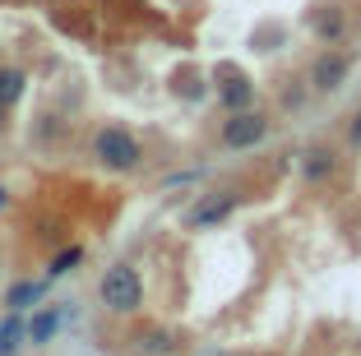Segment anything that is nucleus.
<instances>
[{
    "mask_svg": "<svg viewBox=\"0 0 361 356\" xmlns=\"http://www.w3.org/2000/svg\"><path fill=\"white\" fill-rule=\"evenodd\" d=\"M102 305L106 310H116V314H130L139 310V301H144V283H139V273L130 269V264H116V269H106L102 273Z\"/></svg>",
    "mask_w": 361,
    "mask_h": 356,
    "instance_id": "nucleus-1",
    "label": "nucleus"
},
{
    "mask_svg": "<svg viewBox=\"0 0 361 356\" xmlns=\"http://www.w3.org/2000/svg\"><path fill=\"white\" fill-rule=\"evenodd\" d=\"M139 144L126 135V130H102L97 135V162H102L106 171H135L139 167Z\"/></svg>",
    "mask_w": 361,
    "mask_h": 356,
    "instance_id": "nucleus-2",
    "label": "nucleus"
},
{
    "mask_svg": "<svg viewBox=\"0 0 361 356\" xmlns=\"http://www.w3.org/2000/svg\"><path fill=\"white\" fill-rule=\"evenodd\" d=\"M269 135V121L259 111H232L223 121V144L227 148H255Z\"/></svg>",
    "mask_w": 361,
    "mask_h": 356,
    "instance_id": "nucleus-3",
    "label": "nucleus"
},
{
    "mask_svg": "<svg viewBox=\"0 0 361 356\" xmlns=\"http://www.w3.org/2000/svg\"><path fill=\"white\" fill-rule=\"evenodd\" d=\"M348 70H352V61H348L343 51H324V56L315 61V74H310V79H315L319 93H334V88H343Z\"/></svg>",
    "mask_w": 361,
    "mask_h": 356,
    "instance_id": "nucleus-4",
    "label": "nucleus"
},
{
    "mask_svg": "<svg viewBox=\"0 0 361 356\" xmlns=\"http://www.w3.org/2000/svg\"><path fill=\"white\" fill-rule=\"evenodd\" d=\"M28 329V343L32 347H47L56 338V329H61V310H51V305H42V310L32 314V324H23Z\"/></svg>",
    "mask_w": 361,
    "mask_h": 356,
    "instance_id": "nucleus-5",
    "label": "nucleus"
},
{
    "mask_svg": "<svg viewBox=\"0 0 361 356\" xmlns=\"http://www.w3.org/2000/svg\"><path fill=\"white\" fill-rule=\"evenodd\" d=\"M47 296V283H37V278H23V283H14L10 287V296H5V305H10V310H32V305L42 301Z\"/></svg>",
    "mask_w": 361,
    "mask_h": 356,
    "instance_id": "nucleus-6",
    "label": "nucleus"
},
{
    "mask_svg": "<svg viewBox=\"0 0 361 356\" xmlns=\"http://www.w3.org/2000/svg\"><path fill=\"white\" fill-rule=\"evenodd\" d=\"M23 343H28V329H23L19 310H10L5 319H0V356H14Z\"/></svg>",
    "mask_w": 361,
    "mask_h": 356,
    "instance_id": "nucleus-7",
    "label": "nucleus"
},
{
    "mask_svg": "<svg viewBox=\"0 0 361 356\" xmlns=\"http://www.w3.org/2000/svg\"><path fill=\"white\" fill-rule=\"evenodd\" d=\"M232 209H236V195H227V200H213V204H204V209L195 213L190 222H195V227H209V222H223Z\"/></svg>",
    "mask_w": 361,
    "mask_h": 356,
    "instance_id": "nucleus-8",
    "label": "nucleus"
},
{
    "mask_svg": "<svg viewBox=\"0 0 361 356\" xmlns=\"http://www.w3.org/2000/svg\"><path fill=\"white\" fill-rule=\"evenodd\" d=\"M23 93V74L19 70H0V106H10Z\"/></svg>",
    "mask_w": 361,
    "mask_h": 356,
    "instance_id": "nucleus-9",
    "label": "nucleus"
},
{
    "mask_svg": "<svg viewBox=\"0 0 361 356\" xmlns=\"http://www.w3.org/2000/svg\"><path fill=\"white\" fill-rule=\"evenodd\" d=\"M329 167H334V157H329V153H319V148H310V153H306V162H301V171H306L310 180H319Z\"/></svg>",
    "mask_w": 361,
    "mask_h": 356,
    "instance_id": "nucleus-10",
    "label": "nucleus"
},
{
    "mask_svg": "<svg viewBox=\"0 0 361 356\" xmlns=\"http://www.w3.org/2000/svg\"><path fill=\"white\" fill-rule=\"evenodd\" d=\"M79 259H84V250H79V245H70V250H61V254L51 259V278H61V273H70V269H75Z\"/></svg>",
    "mask_w": 361,
    "mask_h": 356,
    "instance_id": "nucleus-11",
    "label": "nucleus"
},
{
    "mask_svg": "<svg viewBox=\"0 0 361 356\" xmlns=\"http://www.w3.org/2000/svg\"><path fill=\"white\" fill-rule=\"evenodd\" d=\"M223 102H227V106H245V102H250V84H241V79H232V84L223 88Z\"/></svg>",
    "mask_w": 361,
    "mask_h": 356,
    "instance_id": "nucleus-12",
    "label": "nucleus"
},
{
    "mask_svg": "<svg viewBox=\"0 0 361 356\" xmlns=\"http://www.w3.org/2000/svg\"><path fill=\"white\" fill-rule=\"evenodd\" d=\"M338 28H343L338 14H329V19H315V32H319V37H338Z\"/></svg>",
    "mask_w": 361,
    "mask_h": 356,
    "instance_id": "nucleus-13",
    "label": "nucleus"
},
{
    "mask_svg": "<svg viewBox=\"0 0 361 356\" xmlns=\"http://www.w3.org/2000/svg\"><path fill=\"white\" fill-rule=\"evenodd\" d=\"M0 209H10V195H5V185H0Z\"/></svg>",
    "mask_w": 361,
    "mask_h": 356,
    "instance_id": "nucleus-14",
    "label": "nucleus"
},
{
    "mask_svg": "<svg viewBox=\"0 0 361 356\" xmlns=\"http://www.w3.org/2000/svg\"><path fill=\"white\" fill-rule=\"evenodd\" d=\"M352 135H357V139H361V116H357V125H352Z\"/></svg>",
    "mask_w": 361,
    "mask_h": 356,
    "instance_id": "nucleus-15",
    "label": "nucleus"
}]
</instances>
